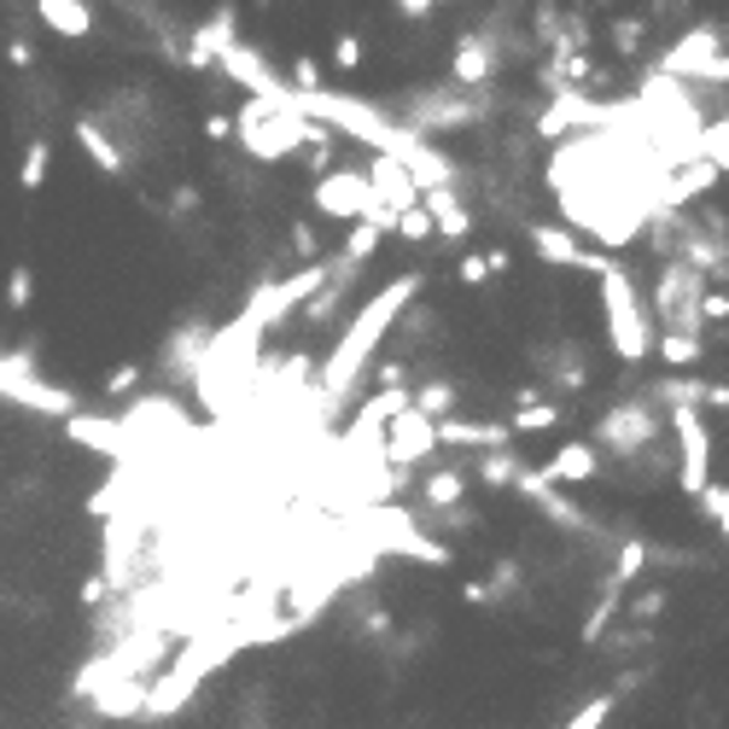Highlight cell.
Here are the masks:
<instances>
[{
    "instance_id": "6da1fadb",
    "label": "cell",
    "mask_w": 729,
    "mask_h": 729,
    "mask_svg": "<svg viewBox=\"0 0 729 729\" xmlns=\"http://www.w3.org/2000/svg\"><path fill=\"white\" fill-rule=\"evenodd\" d=\"M415 298H420V275H397V280H386V287H379V292L351 315V328L339 333V344L328 351V362H321L315 392H310L321 415H333V409H344V403H351V392L362 386V374H368L374 351L392 339L397 315L409 310Z\"/></svg>"
},
{
    "instance_id": "7a4b0ae2",
    "label": "cell",
    "mask_w": 729,
    "mask_h": 729,
    "mask_svg": "<svg viewBox=\"0 0 729 729\" xmlns=\"http://www.w3.org/2000/svg\"><path fill=\"white\" fill-rule=\"evenodd\" d=\"M257 328H246V321H228L222 333H211L205 344V356H199V374H193V386H199V403H205L211 415H234L239 403L251 397V379L262 374V362H257Z\"/></svg>"
},
{
    "instance_id": "3957f363",
    "label": "cell",
    "mask_w": 729,
    "mask_h": 729,
    "mask_svg": "<svg viewBox=\"0 0 729 729\" xmlns=\"http://www.w3.org/2000/svg\"><path fill=\"white\" fill-rule=\"evenodd\" d=\"M239 147L251 152V164H287L292 152H333V129L310 124L298 106H269V99H246V111L234 117Z\"/></svg>"
},
{
    "instance_id": "277c9868",
    "label": "cell",
    "mask_w": 729,
    "mask_h": 729,
    "mask_svg": "<svg viewBox=\"0 0 729 729\" xmlns=\"http://www.w3.org/2000/svg\"><path fill=\"white\" fill-rule=\"evenodd\" d=\"M601 321H607V344H613L619 362H647L654 356V315H647L642 280L613 257V269L601 275Z\"/></svg>"
},
{
    "instance_id": "5b68a950",
    "label": "cell",
    "mask_w": 729,
    "mask_h": 729,
    "mask_svg": "<svg viewBox=\"0 0 729 729\" xmlns=\"http://www.w3.org/2000/svg\"><path fill=\"white\" fill-rule=\"evenodd\" d=\"M700 298H706V280L688 269V262L665 257V262H660V275H654V292H647V315H654V333H677V339H700V344H706Z\"/></svg>"
},
{
    "instance_id": "8992f818",
    "label": "cell",
    "mask_w": 729,
    "mask_h": 729,
    "mask_svg": "<svg viewBox=\"0 0 729 729\" xmlns=\"http://www.w3.org/2000/svg\"><path fill=\"white\" fill-rule=\"evenodd\" d=\"M654 438H665V415L654 409L647 397H613L601 409V420H596V432L583 438L590 450L601 455V468H607V455L613 461H631L636 450H647Z\"/></svg>"
},
{
    "instance_id": "52a82bcc",
    "label": "cell",
    "mask_w": 729,
    "mask_h": 729,
    "mask_svg": "<svg viewBox=\"0 0 729 729\" xmlns=\"http://www.w3.org/2000/svg\"><path fill=\"white\" fill-rule=\"evenodd\" d=\"M0 397L18 403V409L53 415V420H71V415H76V392L42 379V374H35V362L18 356V351H0Z\"/></svg>"
},
{
    "instance_id": "ba28073f",
    "label": "cell",
    "mask_w": 729,
    "mask_h": 729,
    "mask_svg": "<svg viewBox=\"0 0 729 729\" xmlns=\"http://www.w3.org/2000/svg\"><path fill=\"white\" fill-rule=\"evenodd\" d=\"M665 432H672V450H677V484L700 502L706 484H712V432H706L700 409L665 415Z\"/></svg>"
},
{
    "instance_id": "9c48e42d",
    "label": "cell",
    "mask_w": 729,
    "mask_h": 729,
    "mask_svg": "<svg viewBox=\"0 0 729 729\" xmlns=\"http://www.w3.org/2000/svg\"><path fill=\"white\" fill-rule=\"evenodd\" d=\"M386 468L392 473H415V468H427V461L438 455V427L432 420H420L415 409H403V415H392L386 420Z\"/></svg>"
},
{
    "instance_id": "30bf717a",
    "label": "cell",
    "mask_w": 729,
    "mask_h": 729,
    "mask_svg": "<svg viewBox=\"0 0 729 729\" xmlns=\"http://www.w3.org/2000/svg\"><path fill=\"white\" fill-rule=\"evenodd\" d=\"M532 374H537L549 392H560V397H578L583 386H590V351H583L578 339L537 344V351H532Z\"/></svg>"
},
{
    "instance_id": "8fae6325",
    "label": "cell",
    "mask_w": 729,
    "mask_h": 729,
    "mask_svg": "<svg viewBox=\"0 0 729 729\" xmlns=\"http://www.w3.org/2000/svg\"><path fill=\"white\" fill-rule=\"evenodd\" d=\"M496 71H502V58H496V42L484 30H468L455 42V53H450V88H461V94H484L496 83Z\"/></svg>"
},
{
    "instance_id": "7c38bea8",
    "label": "cell",
    "mask_w": 729,
    "mask_h": 729,
    "mask_svg": "<svg viewBox=\"0 0 729 729\" xmlns=\"http://www.w3.org/2000/svg\"><path fill=\"white\" fill-rule=\"evenodd\" d=\"M234 47H239V7H222L216 18H205V24L193 30L187 65H193V71H216L222 53H234Z\"/></svg>"
},
{
    "instance_id": "4fadbf2b",
    "label": "cell",
    "mask_w": 729,
    "mask_h": 729,
    "mask_svg": "<svg viewBox=\"0 0 729 729\" xmlns=\"http://www.w3.org/2000/svg\"><path fill=\"white\" fill-rule=\"evenodd\" d=\"M450 443V450H479V455H491V450H508L514 432H508V420H473V415H450L438 427V450Z\"/></svg>"
},
{
    "instance_id": "5bb4252c",
    "label": "cell",
    "mask_w": 729,
    "mask_h": 729,
    "mask_svg": "<svg viewBox=\"0 0 729 729\" xmlns=\"http://www.w3.org/2000/svg\"><path fill=\"white\" fill-rule=\"evenodd\" d=\"M65 432H71V443L99 450V455H111V461H124V455L135 450L129 427H124V420H106V415H83V409H76V415L65 420Z\"/></svg>"
},
{
    "instance_id": "9a60e30c",
    "label": "cell",
    "mask_w": 729,
    "mask_h": 729,
    "mask_svg": "<svg viewBox=\"0 0 729 729\" xmlns=\"http://www.w3.org/2000/svg\"><path fill=\"white\" fill-rule=\"evenodd\" d=\"M362 175H368L374 199H379V205H386L392 216H403V211H415V205H420V193L409 187V175H403L397 158H368V170H362Z\"/></svg>"
},
{
    "instance_id": "2e32d148",
    "label": "cell",
    "mask_w": 729,
    "mask_h": 729,
    "mask_svg": "<svg viewBox=\"0 0 729 729\" xmlns=\"http://www.w3.org/2000/svg\"><path fill=\"white\" fill-rule=\"evenodd\" d=\"M543 479H549L555 484V491H560V484H590L596 473H601V455L590 450V443H560V450L549 455V461H543V468H537Z\"/></svg>"
},
{
    "instance_id": "e0dca14e",
    "label": "cell",
    "mask_w": 729,
    "mask_h": 729,
    "mask_svg": "<svg viewBox=\"0 0 729 729\" xmlns=\"http://www.w3.org/2000/svg\"><path fill=\"white\" fill-rule=\"evenodd\" d=\"M76 140H83V152L94 158V170H106V175H124V170H129V152L106 135L99 111H83V117H76Z\"/></svg>"
},
{
    "instance_id": "ac0fdd59",
    "label": "cell",
    "mask_w": 729,
    "mask_h": 729,
    "mask_svg": "<svg viewBox=\"0 0 729 729\" xmlns=\"http://www.w3.org/2000/svg\"><path fill=\"white\" fill-rule=\"evenodd\" d=\"M525 234H532V246H537V257L549 262V269H578L583 246H578L572 228H560V222H525Z\"/></svg>"
},
{
    "instance_id": "d6986e66",
    "label": "cell",
    "mask_w": 729,
    "mask_h": 729,
    "mask_svg": "<svg viewBox=\"0 0 729 729\" xmlns=\"http://www.w3.org/2000/svg\"><path fill=\"white\" fill-rule=\"evenodd\" d=\"M455 403H461V386L450 374H432V379H420V386L409 392V409L420 420H432V427H443V420L455 415Z\"/></svg>"
},
{
    "instance_id": "ffe728a7",
    "label": "cell",
    "mask_w": 729,
    "mask_h": 729,
    "mask_svg": "<svg viewBox=\"0 0 729 729\" xmlns=\"http://www.w3.org/2000/svg\"><path fill=\"white\" fill-rule=\"evenodd\" d=\"M420 211L432 216V234H443V239H468V234H473V211L455 199V187L420 193Z\"/></svg>"
},
{
    "instance_id": "44dd1931",
    "label": "cell",
    "mask_w": 729,
    "mask_h": 729,
    "mask_svg": "<svg viewBox=\"0 0 729 729\" xmlns=\"http://www.w3.org/2000/svg\"><path fill=\"white\" fill-rule=\"evenodd\" d=\"M205 344H211V328H205V321H187V328L164 344V368L175 379H193L199 374V356H205Z\"/></svg>"
},
{
    "instance_id": "7402d4cb",
    "label": "cell",
    "mask_w": 729,
    "mask_h": 729,
    "mask_svg": "<svg viewBox=\"0 0 729 729\" xmlns=\"http://www.w3.org/2000/svg\"><path fill=\"white\" fill-rule=\"evenodd\" d=\"M468 502V473H455V468H432L427 484H420V514H450Z\"/></svg>"
},
{
    "instance_id": "603a6c76",
    "label": "cell",
    "mask_w": 729,
    "mask_h": 729,
    "mask_svg": "<svg viewBox=\"0 0 729 729\" xmlns=\"http://www.w3.org/2000/svg\"><path fill=\"white\" fill-rule=\"evenodd\" d=\"M35 18H42L53 35H65V42L94 30V7H83V0H35Z\"/></svg>"
},
{
    "instance_id": "cb8c5ba5",
    "label": "cell",
    "mask_w": 729,
    "mask_h": 729,
    "mask_svg": "<svg viewBox=\"0 0 729 729\" xmlns=\"http://www.w3.org/2000/svg\"><path fill=\"white\" fill-rule=\"evenodd\" d=\"M624 613V590L619 583H601V601L590 607V613H583V624H578V642L583 647H601L607 636H613V619Z\"/></svg>"
},
{
    "instance_id": "d4e9b609",
    "label": "cell",
    "mask_w": 729,
    "mask_h": 729,
    "mask_svg": "<svg viewBox=\"0 0 729 729\" xmlns=\"http://www.w3.org/2000/svg\"><path fill=\"white\" fill-rule=\"evenodd\" d=\"M654 356L665 362V374H695L706 344L700 339H677V333H654Z\"/></svg>"
},
{
    "instance_id": "484cf974",
    "label": "cell",
    "mask_w": 729,
    "mask_h": 729,
    "mask_svg": "<svg viewBox=\"0 0 729 729\" xmlns=\"http://www.w3.org/2000/svg\"><path fill=\"white\" fill-rule=\"evenodd\" d=\"M432 333H438V310H432V303H409V321H403V333H397V356L409 362Z\"/></svg>"
},
{
    "instance_id": "4316f807",
    "label": "cell",
    "mask_w": 729,
    "mask_h": 729,
    "mask_svg": "<svg viewBox=\"0 0 729 729\" xmlns=\"http://www.w3.org/2000/svg\"><path fill=\"white\" fill-rule=\"evenodd\" d=\"M525 473V461H519V450L508 443V450H491V455H479V479L491 484V491H514V479Z\"/></svg>"
},
{
    "instance_id": "83f0119b",
    "label": "cell",
    "mask_w": 729,
    "mask_h": 729,
    "mask_svg": "<svg viewBox=\"0 0 729 729\" xmlns=\"http://www.w3.org/2000/svg\"><path fill=\"white\" fill-rule=\"evenodd\" d=\"M642 42H647V24H642V18H613V24H607V47H613L619 65H631V58L642 53Z\"/></svg>"
},
{
    "instance_id": "f1b7e54d",
    "label": "cell",
    "mask_w": 729,
    "mask_h": 729,
    "mask_svg": "<svg viewBox=\"0 0 729 729\" xmlns=\"http://www.w3.org/2000/svg\"><path fill=\"white\" fill-rule=\"evenodd\" d=\"M613 712H619V695H613V688H601V695L583 700L578 712L560 723V729H607V718H613Z\"/></svg>"
},
{
    "instance_id": "f546056e",
    "label": "cell",
    "mask_w": 729,
    "mask_h": 729,
    "mask_svg": "<svg viewBox=\"0 0 729 729\" xmlns=\"http://www.w3.org/2000/svg\"><path fill=\"white\" fill-rule=\"evenodd\" d=\"M47 170H53V147H47V140H30V147H24V164H18V187L35 193V187L47 181Z\"/></svg>"
},
{
    "instance_id": "4dcf8cb0",
    "label": "cell",
    "mask_w": 729,
    "mask_h": 729,
    "mask_svg": "<svg viewBox=\"0 0 729 729\" xmlns=\"http://www.w3.org/2000/svg\"><path fill=\"white\" fill-rule=\"evenodd\" d=\"M560 427V403H532V409H514V420H508V432H555Z\"/></svg>"
},
{
    "instance_id": "1f68e13d",
    "label": "cell",
    "mask_w": 729,
    "mask_h": 729,
    "mask_svg": "<svg viewBox=\"0 0 729 729\" xmlns=\"http://www.w3.org/2000/svg\"><path fill=\"white\" fill-rule=\"evenodd\" d=\"M665 601H672V590L654 583V590H642L636 601H624V613H631V624H642V631H654V619L665 613Z\"/></svg>"
},
{
    "instance_id": "d6a6232c",
    "label": "cell",
    "mask_w": 729,
    "mask_h": 729,
    "mask_svg": "<svg viewBox=\"0 0 729 729\" xmlns=\"http://www.w3.org/2000/svg\"><path fill=\"white\" fill-rule=\"evenodd\" d=\"M379 251V228H368V222H356L351 239H344V262H362L368 269V257Z\"/></svg>"
},
{
    "instance_id": "836d02e7",
    "label": "cell",
    "mask_w": 729,
    "mask_h": 729,
    "mask_svg": "<svg viewBox=\"0 0 729 729\" xmlns=\"http://www.w3.org/2000/svg\"><path fill=\"white\" fill-rule=\"evenodd\" d=\"M700 508H706V519H712L718 532H723V549H729V484H706Z\"/></svg>"
},
{
    "instance_id": "e575fe53",
    "label": "cell",
    "mask_w": 729,
    "mask_h": 729,
    "mask_svg": "<svg viewBox=\"0 0 729 729\" xmlns=\"http://www.w3.org/2000/svg\"><path fill=\"white\" fill-rule=\"evenodd\" d=\"M30 292H35V269H30V262H12V275H7V303H12V310H30Z\"/></svg>"
},
{
    "instance_id": "d590c367",
    "label": "cell",
    "mask_w": 729,
    "mask_h": 729,
    "mask_svg": "<svg viewBox=\"0 0 729 729\" xmlns=\"http://www.w3.org/2000/svg\"><path fill=\"white\" fill-rule=\"evenodd\" d=\"M392 234H403L409 246H427V239H432V216L415 205V211H403V216H397V228H392Z\"/></svg>"
},
{
    "instance_id": "8d00e7d4",
    "label": "cell",
    "mask_w": 729,
    "mask_h": 729,
    "mask_svg": "<svg viewBox=\"0 0 729 729\" xmlns=\"http://www.w3.org/2000/svg\"><path fill=\"white\" fill-rule=\"evenodd\" d=\"M455 280H461V287H484V280H491V269H484V251H461L455 257Z\"/></svg>"
},
{
    "instance_id": "74e56055",
    "label": "cell",
    "mask_w": 729,
    "mask_h": 729,
    "mask_svg": "<svg viewBox=\"0 0 729 729\" xmlns=\"http://www.w3.org/2000/svg\"><path fill=\"white\" fill-rule=\"evenodd\" d=\"M356 65H362V35L344 30L339 42H333V71H356Z\"/></svg>"
},
{
    "instance_id": "f35d334b",
    "label": "cell",
    "mask_w": 729,
    "mask_h": 729,
    "mask_svg": "<svg viewBox=\"0 0 729 729\" xmlns=\"http://www.w3.org/2000/svg\"><path fill=\"white\" fill-rule=\"evenodd\" d=\"M292 251L303 262H321V246H315V234H310V222H292Z\"/></svg>"
},
{
    "instance_id": "ab89813d",
    "label": "cell",
    "mask_w": 729,
    "mask_h": 729,
    "mask_svg": "<svg viewBox=\"0 0 729 729\" xmlns=\"http://www.w3.org/2000/svg\"><path fill=\"white\" fill-rule=\"evenodd\" d=\"M700 321L712 328V321H729V292H712L706 287V298H700Z\"/></svg>"
},
{
    "instance_id": "60d3db41",
    "label": "cell",
    "mask_w": 729,
    "mask_h": 729,
    "mask_svg": "<svg viewBox=\"0 0 729 729\" xmlns=\"http://www.w3.org/2000/svg\"><path fill=\"white\" fill-rule=\"evenodd\" d=\"M135 379H140V368H135V362H124V368L106 374V392H111V397H117V392H135Z\"/></svg>"
},
{
    "instance_id": "b9f144b4",
    "label": "cell",
    "mask_w": 729,
    "mask_h": 729,
    "mask_svg": "<svg viewBox=\"0 0 729 729\" xmlns=\"http://www.w3.org/2000/svg\"><path fill=\"white\" fill-rule=\"evenodd\" d=\"M397 18H438V7H432V0H403Z\"/></svg>"
},
{
    "instance_id": "7bdbcfd3",
    "label": "cell",
    "mask_w": 729,
    "mask_h": 729,
    "mask_svg": "<svg viewBox=\"0 0 729 729\" xmlns=\"http://www.w3.org/2000/svg\"><path fill=\"white\" fill-rule=\"evenodd\" d=\"M461 601H473V607H491V590H484V578L461 583Z\"/></svg>"
},
{
    "instance_id": "ee69618b",
    "label": "cell",
    "mask_w": 729,
    "mask_h": 729,
    "mask_svg": "<svg viewBox=\"0 0 729 729\" xmlns=\"http://www.w3.org/2000/svg\"><path fill=\"white\" fill-rule=\"evenodd\" d=\"M205 135H211V140H228V135H234V117H222V111L205 117Z\"/></svg>"
},
{
    "instance_id": "f6af8a7d",
    "label": "cell",
    "mask_w": 729,
    "mask_h": 729,
    "mask_svg": "<svg viewBox=\"0 0 729 729\" xmlns=\"http://www.w3.org/2000/svg\"><path fill=\"white\" fill-rule=\"evenodd\" d=\"M83 601H88V607L106 601V578H88V583H83Z\"/></svg>"
},
{
    "instance_id": "bcb514c9",
    "label": "cell",
    "mask_w": 729,
    "mask_h": 729,
    "mask_svg": "<svg viewBox=\"0 0 729 729\" xmlns=\"http://www.w3.org/2000/svg\"><path fill=\"white\" fill-rule=\"evenodd\" d=\"M706 409H723L729 415V386H706Z\"/></svg>"
}]
</instances>
